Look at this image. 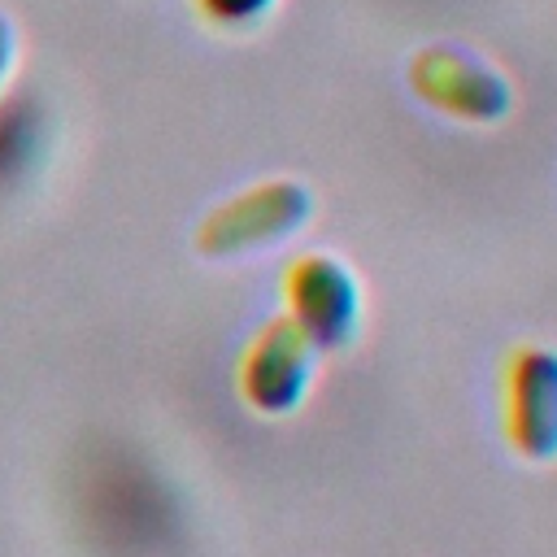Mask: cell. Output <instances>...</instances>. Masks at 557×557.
I'll return each mask as SVG.
<instances>
[{
    "instance_id": "obj_7",
    "label": "cell",
    "mask_w": 557,
    "mask_h": 557,
    "mask_svg": "<svg viewBox=\"0 0 557 557\" xmlns=\"http://www.w3.org/2000/svg\"><path fill=\"white\" fill-rule=\"evenodd\" d=\"M4 61H9V35H4V26H0V78H4Z\"/></svg>"
},
{
    "instance_id": "obj_3",
    "label": "cell",
    "mask_w": 557,
    "mask_h": 557,
    "mask_svg": "<svg viewBox=\"0 0 557 557\" xmlns=\"http://www.w3.org/2000/svg\"><path fill=\"white\" fill-rule=\"evenodd\" d=\"M409 87L422 104L457 122H500L513 104L505 74L457 44H426L409 61Z\"/></svg>"
},
{
    "instance_id": "obj_4",
    "label": "cell",
    "mask_w": 557,
    "mask_h": 557,
    "mask_svg": "<svg viewBox=\"0 0 557 557\" xmlns=\"http://www.w3.org/2000/svg\"><path fill=\"white\" fill-rule=\"evenodd\" d=\"M500 435L522 461H557V352L522 344L500 370Z\"/></svg>"
},
{
    "instance_id": "obj_6",
    "label": "cell",
    "mask_w": 557,
    "mask_h": 557,
    "mask_svg": "<svg viewBox=\"0 0 557 557\" xmlns=\"http://www.w3.org/2000/svg\"><path fill=\"white\" fill-rule=\"evenodd\" d=\"M274 0H196V9L218 26H248L261 13H270Z\"/></svg>"
},
{
    "instance_id": "obj_1",
    "label": "cell",
    "mask_w": 557,
    "mask_h": 557,
    "mask_svg": "<svg viewBox=\"0 0 557 557\" xmlns=\"http://www.w3.org/2000/svg\"><path fill=\"white\" fill-rule=\"evenodd\" d=\"M313 213V196L300 178H261L231 200L213 205L196 226V248L205 257H244L292 239Z\"/></svg>"
},
{
    "instance_id": "obj_2",
    "label": "cell",
    "mask_w": 557,
    "mask_h": 557,
    "mask_svg": "<svg viewBox=\"0 0 557 557\" xmlns=\"http://www.w3.org/2000/svg\"><path fill=\"white\" fill-rule=\"evenodd\" d=\"M313 370H318L313 339L287 313H278L244 344L239 366H235V387L252 413L283 418V413L300 409V400L313 383Z\"/></svg>"
},
{
    "instance_id": "obj_5",
    "label": "cell",
    "mask_w": 557,
    "mask_h": 557,
    "mask_svg": "<svg viewBox=\"0 0 557 557\" xmlns=\"http://www.w3.org/2000/svg\"><path fill=\"white\" fill-rule=\"evenodd\" d=\"M283 305L313 348H344L361 318L357 274L335 252H300L283 270Z\"/></svg>"
}]
</instances>
